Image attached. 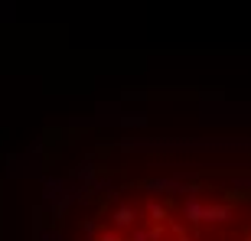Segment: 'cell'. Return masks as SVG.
Returning <instances> with one entry per match:
<instances>
[{"label":"cell","instance_id":"obj_1","mask_svg":"<svg viewBox=\"0 0 251 241\" xmlns=\"http://www.w3.org/2000/svg\"><path fill=\"white\" fill-rule=\"evenodd\" d=\"M114 222L118 225H130L134 222V212H130V209H118V218H114Z\"/></svg>","mask_w":251,"mask_h":241}]
</instances>
